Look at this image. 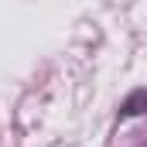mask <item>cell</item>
<instances>
[{
    "label": "cell",
    "instance_id": "cell-1",
    "mask_svg": "<svg viewBox=\"0 0 147 147\" xmlns=\"http://www.w3.org/2000/svg\"><path fill=\"white\" fill-rule=\"evenodd\" d=\"M147 110V89H137V92H130L127 99H123V106H120V120H127V116H137V113Z\"/></svg>",
    "mask_w": 147,
    "mask_h": 147
}]
</instances>
